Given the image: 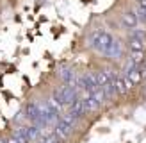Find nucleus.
Instances as JSON below:
<instances>
[{
  "label": "nucleus",
  "instance_id": "nucleus-1",
  "mask_svg": "<svg viewBox=\"0 0 146 143\" xmlns=\"http://www.w3.org/2000/svg\"><path fill=\"white\" fill-rule=\"evenodd\" d=\"M54 98L57 100V102H61L62 106H70L73 104L75 100L78 98V90L75 88V86H61V88H57L54 91Z\"/></svg>",
  "mask_w": 146,
  "mask_h": 143
},
{
  "label": "nucleus",
  "instance_id": "nucleus-2",
  "mask_svg": "<svg viewBox=\"0 0 146 143\" xmlns=\"http://www.w3.org/2000/svg\"><path fill=\"white\" fill-rule=\"evenodd\" d=\"M111 41H112V36L109 34V32L98 31V32H94V34L91 36V47H93L94 50H98V52H102V54H105V50L109 48Z\"/></svg>",
  "mask_w": 146,
  "mask_h": 143
},
{
  "label": "nucleus",
  "instance_id": "nucleus-3",
  "mask_svg": "<svg viewBox=\"0 0 146 143\" xmlns=\"http://www.w3.org/2000/svg\"><path fill=\"white\" fill-rule=\"evenodd\" d=\"M39 113H41V120H43V125L46 124H54V122L59 120V114H57L55 111H52L48 107V104H39Z\"/></svg>",
  "mask_w": 146,
  "mask_h": 143
},
{
  "label": "nucleus",
  "instance_id": "nucleus-4",
  "mask_svg": "<svg viewBox=\"0 0 146 143\" xmlns=\"http://www.w3.org/2000/svg\"><path fill=\"white\" fill-rule=\"evenodd\" d=\"M25 113H27V118L31 120L32 124H36V125H43V120H41V113H39V104H36V102H31V104L27 106Z\"/></svg>",
  "mask_w": 146,
  "mask_h": 143
},
{
  "label": "nucleus",
  "instance_id": "nucleus-5",
  "mask_svg": "<svg viewBox=\"0 0 146 143\" xmlns=\"http://www.w3.org/2000/svg\"><path fill=\"white\" fill-rule=\"evenodd\" d=\"M68 113L71 114L73 118H82L84 114L87 113V109H86V106H84V102L80 100V97L75 100L73 104H70V107H68Z\"/></svg>",
  "mask_w": 146,
  "mask_h": 143
},
{
  "label": "nucleus",
  "instance_id": "nucleus-6",
  "mask_svg": "<svg viewBox=\"0 0 146 143\" xmlns=\"http://www.w3.org/2000/svg\"><path fill=\"white\" fill-rule=\"evenodd\" d=\"M121 54H123L121 43H119L118 39H114V38H112L111 45H109V48L105 50V55H107V57H111V59H119V57H121Z\"/></svg>",
  "mask_w": 146,
  "mask_h": 143
},
{
  "label": "nucleus",
  "instance_id": "nucleus-7",
  "mask_svg": "<svg viewBox=\"0 0 146 143\" xmlns=\"http://www.w3.org/2000/svg\"><path fill=\"white\" fill-rule=\"evenodd\" d=\"M55 132L61 136V138H68V136L73 132V127L68 124V122H64V120H57L55 122Z\"/></svg>",
  "mask_w": 146,
  "mask_h": 143
},
{
  "label": "nucleus",
  "instance_id": "nucleus-8",
  "mask_svg": "<svg viewBox=\"0 0 146 143\" xmlns=\"http://www.w3.org/2000/svg\"><path fill=\"white\" fill-rule=\"evenodd\" d=\"M82 81H84L86 90L89 91V93H94L96 90H100V86L96 84V79H94V74H86V75H82Z\"/></svg>",
  "mask_w": 146,
  "mask_h": 143
},
{
  "label": "nucleus",
  "instance_id": "nucleus-9",
  "mask_svg": "<svg viewBox=\"0 0 146 143\" xmlns=\"http://www.w3.org/2000/svg\"><path fill=\"white\" fill-rule=\"evenodd\" d=\"M59 75L62 79V82L64 84H70V86H75V81H77V75H75V72H73L71 68H62L59 72Z\"/></svg>",
  "mask_w": 146,
  "mask_h": 143
},
{
  "label": "nucleus",
  "instance_id": "nucleus-10",
  "mask_svg": "<svg viewBox=\"0 0 146 143\" xmlns=\"http://www.w3.org/2000/svg\"><path fill=\"white\" fill-rule=\"evenodd\" d=\"M137 14L132 13V11H127V13H123V25H125L127 29H134L137 25Z\"/></svg>",
  "mask_w": 146,
  "mask_h": 143
},
{
  "label": "nucleus",
  "instance_id": "nucleus-11",
  "mask_svg": "<svg viewBox=\"0 0 146 143\" xmlns=\"http://www.w3.org/2000/svg\"><path fill=\"white\" fill-rule=\"evenodd\" d=\"M130 61H132L135 66H139L146 61V54L144 50H130Z\"/></svg>",
  "mask_w": 146,
  "mask_h": 143
},
{
  "label": "nucleus",
  "instance_id": "nucleus-12",
  "mask_svg": "<svg viewBox=\"0 0 146 143\" xmlns=\"http://www.w3.org/2000/svg\"><path fill=\"white\" fill-rule=\"evenodd\" d=\"M114 88H116V93H121V95H125V93L128 91L127 86H125V81H123V75H116L114 79Z\"/></svg>",
  "mask_w": 146,
  "mask_h": 143
},
{
  "label": "nucleus",
  "instance_id": "nucleus-13",
  "mask_svg": "<svg viewBox=\"0 0 146 143\" xmlns=\"http://www.w3.org/2000/svg\"><path fill=\"white\" fill-rule=\"evenodd\" d=\"M27 129V136H29V141H38L39 140V127L34 125V127H25Z\"/></svg>",
  "mask_w": 146,
  "mask_h": 143
},
{
  "label": "nucleus",
  "instance_id": "nucleus-14",
  "mask_svg": "<svg viewBox=\"0 0 146 143\" xmlns=\"http://www.w3.org/2000/svg\"><path fill=\"white\" fill-rule=\"evenodd\" d=\"M128 47H130V50H144V48H146V43H143V41H139V39H135V38H130Z\"/></svg>",
  "mask_w": 146,
  "mask_h": 143
},
{
  "label": "nucleus",
  "instance_id": "nucleus-15",
  "mask_svg": "<svg viewBox=\"0 0 146 143\" xmlns=\"http://www.w3.org/2000/svg\"><path fill=\"white\" fill-rule=\"evenodd\" d=\"M46 104H48L50 109L55 111L57 114H59V113H61V109H62V104H61V102H57V100H55L54 97H52V98H48V100H46Z\"/></svg>",
  "mask_w": 146,
  "mask_h": 143
},
{
  "label": "nucleus",
  "instance_id": "nucleus-16",
  "mask_svg": "<svg viewBox=\"0 0 146 143\" xmlns=\"http://www.w3.org/2000/svg\"><path fill=\"white\" fill-rule=\"evenodd\" d=\"M130 38H135L139 41H146V31H143V29H134L132 32H130Z\"/></svg>",
  "mask_w": 146,
  "mask_h": 143
},
{
  "label": "nucleus",
  "instance_id": "nucleus-17",
  "mask_svg": "<svg viewBox=\"0 0 146 143\" xmlns=\"http://www.w3.org/2000/svg\"><path fill=\"white\" fill-rule=\"evenodd\" d=\"M137 20H139V21H143V23H146V7L144 5H139V7H137Z\"/></svg>",
  "mask_w": 146,
  "mask_h": 143
},
{
  "label": "nucleus",
  "instance_id": "nucleus-18",
  "mask_svg": "<svg viewBox=\"0 0 146 143\" xmlns=\"http://www.w3.org/2000/svg\"><path fill=\"white\" fill-rule=\"evenodd\" d=\"M45 140H46L48 143H62V138H61V136L57 134V132H54V134H50V136H46Z\"/></svg>",
  "mask_w": 146,
  "mask_h": 143
},
{
  "label": "nucleus",
  "instance_id": "nucleus-19",
  "mask_svg": "<svg viewBox=\"0 0 146 143\" xmlns=\"http://www.w3.org/2000/svg\"><path fill=\"white\" fill-rule=\"evenodd\" d=\"M137 68H139V72H141V77H144V79H146V61H144L143 64H139Z\"/></svg>",
  "mask_w": 146,
  "mask_h": 143
},
{
  "label": "nucleus",
  "instance_id": "nucleus-20",
  "mask_svg": "<svg viewBox=\"0 0 146 143\" xmlns=\"http://www.w3.org/2000/svg\"><path fill=\"white\" fill-rule=\"evenodd\" d=\"M123 81H125V86H127V90H130V88H132V86H134V82L130 81V79H128L127 75H123Z\"/></svg>",
  "mask_w": 146,
  "mask_h": 143
},
{
  "label": "nucleus",
  "instance_id": "nucleus-21",
  "mask_svg": "<svg viewBox=\"0 0 146 143\" xmlns=\"http://www.w3.org/2000/svg\"><path fill=\"white\" fill-rule=\"evenodd\" d=\"M7 143H21V141H20L18 138H14V136H11V138L7 140Z\"/></svg>",
  "mask_w": 146,
  "mask_h": 143
},
{
  "label": "nucleus",
  "instance_id": "nucleus-22",
  "mask_svg": "<svg viewBox=\"0 0 146 143\" xmlns=\"http://www.w3.org/2000/svg\"><path fill=\"white\" fill-rule=\"evenodd\" d=\"M38 143H48V141H46L45 138H43V140H38Z\"/></svg>",
  "mask_w": 146,
  "mask_h": 143
}]
</instances>
